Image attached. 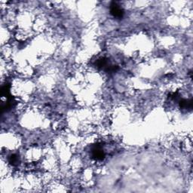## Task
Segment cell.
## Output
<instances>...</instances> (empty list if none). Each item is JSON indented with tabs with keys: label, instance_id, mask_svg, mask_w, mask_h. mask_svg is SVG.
Wrapping results in <instances>:
<instances>
[{
	"label": "cell",
	"instance_id": "6da1fadb",
	"mask_svg": "<svg viewBox=\"0 0 193 193\" xmlns=\"http://www.w3.org/2000/svg\"><path fill=\"white\" fill-rule=\"evenodd\" d=\"M111 7V13L112 14L114 17L116 18H121L123 14V11L119 7H118V6H116V4L112 5Z\"/></svg>",
	"mask_w": 193,
	"mask_h": 193
}]
</instances>
